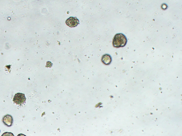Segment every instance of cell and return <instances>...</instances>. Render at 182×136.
Here are the masks:
<instances>
[{"label":"cell","mask_w":182,"mask_h":136,"mask_svg":"<svg viewBox=\"0 0 182 136\" xmlns=\"http://www.w3.org/2000/svg\"><path fill=\"white\" fill-rule=\"evenodd\" d=\"M2 136H14L13 134L12 133L5 132L2 135Z\"/></svg>","instance_id":"8992f818"},{"label":"cell","mask_w":182,"mask_h":136,"mask_svg":"<svg viewBox=\"0 0 182 136\" xmlns=\"http://www.w3.org/2000/svg\"><path fill=\"white\" fill-rule=\"evenodd\" d=\"M127 40L126 37L123 34H117L114 37L113 40V45L115 48H118L125 46Z\"/></svg>","instance_id":"6da1fadb"},{"label":"cell","mask_w":182,"mask_h":136,"mask_svg":"<svg viewBox=\"0 0 182 136\" xmlns=\"http://www.w3.org/2000/svg\"><path fill=\"white\" fill-rule=\"evenodd\" d=\"M17 136H26L25 135L23 134H19Z\"/></svg>","instance_id":"52a82bcc"},{"label":"cell","mask_w":182,"mask_h":136,"mask_svg":"<svg viewBox=\"0 0 182 136\" xmlns=\"http://www.w3.org/2000/svg\"><path fill=\"white\" fill-rule=\"evenodd\" d=\"M101 61L106 65H109L112 61V58L111 56L108 54L104 55L102 57Z\"/></svg>","instance_id":"5b68a950"},{"label":"cell","mask_w":182,"mask_h":136,"mask_svg":"<svg viewBox=\"0 0 182 136\" xmlns=\"http://www.w3.org/2000/svg\"><path fill=\"white\" fill-rule=\"evenodd\" d=\"M65 22L67 25L71 28L75 27L79 24V20L76 17H70L66 20Z\"/></svg>","instance_id":"3957f363"},{"label":"cell","mask_w":182,"mask_h":136,"mask_svg":"<svg viewBox=\"0 0 182 136\" xmlns=\"http://www.w3.org/2000/svg\"><path fill=\"white\" fill-rule=\"evenodd\" d=\"M0 133H1V130H0Z\"/></svg>","instance_id":"ba28073f"},{"label":"cell","mask_w":182,"mask_h":136,"mask_svg":"<svg viewBox=\"0 0 182 136\" xmlns=\"http://www.w3.org/2000/svg\"><path fill=\"white\" fill-rule=\"evenodd\" d=\"M26 100L25 95L21 93L15 94L13 99L14 102L18 105L23 104L26 102Z\"/></svg>","instance_id":"7a4b0ae2"},{"label":"cell","mask_w":182,"mask_h":136,"mask_svg":"<svg viewBox=\"0 0 182 136\" xmlns=\"http://www.w3.org/2000/svg\"><path fill=\"white\" fill-rule=\"evenodd\" d=\"M3 122L4 124L8 127L12 126L13 122V117L9 115H5L3 117Z\"/></svg>","instance_id":"277c9868"}]
</instances>
